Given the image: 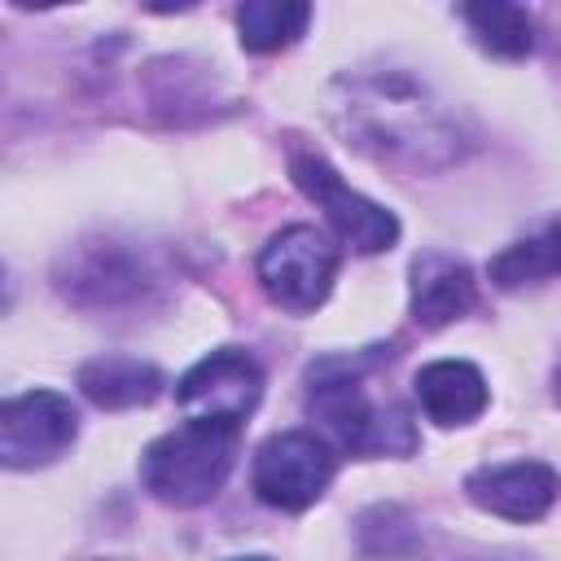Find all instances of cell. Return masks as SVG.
<instances>
[{
    "instance_id": "6da1fadb",
    "label": "cell",
    "mask_w": 561,
    "mask_h": 561,
    "mask_svg": "<svg viewBox=\"0 0 561 561\" xmlns=\"http://www.w3.org/2000/svg\"><path fill=\"white\" fill-rule=\"evenodd\" d=\"M307 412L351 456H408L416 430L399 403H377L364 386L359 359H320L307 373Z\"/></svg>"
},
{
    "instance_id": "7a4b0ae2",
    "label": "cell",
    "mask_w": 561,
    "mask_h": 561,
    "mask_svg": "<svg viewBox=\"0 0 561 561\" xmlns=\"http://www.w3.org/2000/svg\"><path fill=\"white\" fill-rule=\"evenodd\" d=\"M237 430L228 421H184L171 434L153 438L140 456V482L153 500L171 508L206 504L232 473Z\"/></svg>"
},
{
    "instance_id": "3957f363",
    "label": "cell",
    "mask_w": 561,
    "mask_h": 561,
    "mask_svg": "<svg viewBox=\"0 0 561 561\" xmlns=\"http://www.w3.org/2000/svg\"><path fill=\"white\" fill-rule=\"evenodd\" d=\"M333 276H337V250L324 241V232H316L307 224L276 232L259 254L263 294L294 316L316 311L329 298Z\"/></svg>"
},
{
    "instance_id": "277c9868",
    "label": "cell",
    "mask_w": 561,
    "mask_h": 561,
    "mask_svg": "<svg viewBox=\"0 0 561 561\" xmlns=\"http://www.w3.org/2000/svg\"><path fill=\"white\" fill-rule=\"evenodd\" d=\"M337 473V456L333 447L311 434V430H285V434H272L259 451H254V495L272 508H285V513H298L307 504H316L329 482Z\"/></svg>"
},
{
    "instance_id": "5b68a950",
    "label": "cell",
    "mask_w": 561,
    "mask_h": 561,
    "mask_svg": "<svg viewBox=\"0 0 561 561\" xmlns=\"http://www.w3.org/2000/svg\"><path fill=\"white\" fill-rule=\"evenodd\" d=\"M289 175L329 215V224L337 228V237L355 254H381V250H390L399 241V219L386 206H377L364 193H355L320 153H294L289 158Z\"/></svg>"
},
{
    "instance_id": "8992f818",
    "label": "cell",
    "mask_w": 561,
    "mask_h": 561,
    "mask_svg": "<svg viewBox=\"0 0 561 561\" xmlns=\"http://www.w3.org/2000/svg\"><path fill=\"white\" fill-rule=\"evenodd\" d=\"M175 399H180L188 421L241 425L259 408V399H263V368H259L254 355H245L237 346L210 351L206 359H197L175 381Z\"/></svg>"
},
{
    "instance_id": "52a82bcc",
    "label": "cell",
    "mask_w": 561,
    "mask_h": 561,
    "mask_svg": "<svg viewBox=\"0 0 561 561\" xmlns=\"http://www.w3.org/2000/svg\"><path fill=\"white\" fill-rule=\"evenodd\" d=\"M79 434V416L57 390H26L0 408V460L9 469H39L66 456Z\"/></svg>"
},
{
    "instance_id": "ba28073f",
    "label": "cell",
    "mask_w": 561,
    "mask_h": 561,
    "mask_svg": "<svg viewBox=\"0 0 561 561\" xmlns=\"http://www.w3.org/2000/svg\"><path fill=\"white\" fill-rule=\"evenodd\" d=\"M465 495L508 522H539L557 495H561V478L552 465L543 460H508V465H486L473 469L465 478Z\"/></svg>"
},
{
    "instance_id": "9c48e42d",
    "label": "cell",
    "mask_w": 561,
    "mask_h": 561,
    "mask_svg": "<svg viewBox=\"0 0 561 561\" xmlns=\"http://www.w3.org/2000/svg\"><path fill=\"white\" fill-rule=\"evenodd\" d=\"M473 298H478V280L465 259L430 250L412 263V316L421 329H443L460 320L473 307Z\"/></svg>"
},
{
    "instance_id": "30bf717a",
    "label": "cell",
    "mask_w": 561,
    "mask_h": 561,
    "mask_svg": "<svg viewBox=\"0 0 561 561\" xmlns=\"http://www.w3.org/2000/svg\"><path fill=\"white\" fill-rule=\"evenodd\" d=\"M416 399L434 425H469L486 408V377L465 359H434L416 373Z\"/></svg>"
},
{
    "instance_id": "8fae6325",
    "label": "cell",
    "mask_w": 561,
    "mask_h": 561,
    "mask_svg": "<svg viewBox=\"0 0 561 561\" xmlns=\"http://www.w3.org/2000/svg\"><path fill=\"white\" fill-rule=\"evenodd\" d=\"M79 390L96 408H136V403H149L162 394V373L145 359L101 355L79 368Z\"/></svg>"
},
{
    "instance_id": "7c38bea8",
    "label": "cell",
    "mask_w": 561,
    "mask_h": 561,
    "mask_svg": "<svg viewBox=\"0 0 561 561\" xmlns=\"http://www.w3.org/2000/svg\"><path fill=\"white\" fill-rule=\"evenodd\" d=\"M311 22V4L302 0H245L237 9V31L241 48L250 53H276L289 48Z\"/></svg>"
},
{
    "instance_id": "4fadbf2b",
    "label": "cell",
    "mask_w": 561,
    "mask_h": 561,
    "mask_svg": "<svg viewBox=\"0 0 561 561\" xmlns=\"http://www.w3.org/2000/svg\"><path fill=\"white\" fill-rule=\"evenodd\" d=\"M465 26L473 31V39L495 53V57H526L530 44H535V26H530V13L522 4H508V0H478V4H465L460 9Z\"/></svg>"
},
{
    "instance_id": "5bb4252c",
    "label": "cell",
    "mask_w": 561,
    "mask_h": 561,
    "mask_svg": "<svg viewBox=\"0 0 561 561\" xmlns=\"http://www.w3.org/2000/svg\"><path fill=\"white\" fill-rule=\"evenodd\" d=\"M552 272H561V228H552V232H543L535 241H522V245L504 250L491 263V276L504 289H517V285L539 280V276H552Z\"/></svg>"
},
{
    "instance_id": "9a60e30c",
    "label": "cell",
    "mask_w": 561,
    "mask_h": 561,
    "mask_svg": "<svg viewBox=\"0 0 561 561\" xmlns=\"http://www.w3.org/2000/svg\"><path fill=\"white\" fill-rule=\"evenodd\" d=\"M552 394H557V403H561V364H557V377H552Z\"/></svg>"
},
{
    "instance_id": "2e32d148",
    "label": "cell",
    "mask_w": 561,
    "mask_h": 561,
    "mask_svg": "<svg viewBox=\"0 0 561 561\" xmlns=\"http://www.w3.org/2000/svg\"><path fill=\"white\" fill-rule=\"evenodd\" d=\"M232 561H272V557H232Z\"/></svg>"
}]
</instances>
